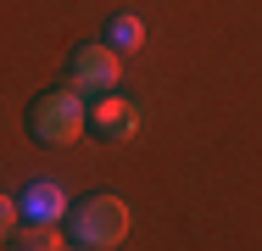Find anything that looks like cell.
Wrapping results in <instances>:
<instances>
[{
	"instance_id": "cell-1",
	"label": "cell",
	"mask_w": 262,
	"mask_h": 251,
	"mask_svg": "<svg viewBox=\"0 0 262 251\" xmlns=\"http://www.w3.org/2000/svg\"><path fill=\"white\" fill-rule=\"evenodd\" d=\"M128 229H134V212H128V201L101 190V196H84L78 206H67V240L84 251H112L128 240Z\"/></svg>"
},
{
	"instance_id": "cell-2",
	"label": "cell",
	"mask_w": 262,
	"mask_h": 251,
	"mask_svg": "<svg viewBox=\"0 0 262 251\" xmlns=\"http://www.w3.org/2000/svg\"><path fill=\"white\" fill-rule=\"evenodd\" d=\"M84 129H90V95H78L73 84L34 95V106H28V134L39 145H78Z\"/></svg>"
},
{
	"instance_id": "cell-3",
	"label": "cell",
	"mask_w": 262,
	"mask_h": 251,
	"mask_svg": "<svg viewBox=\"0 0 262 251\" xmlns=\"http://www.w3.org/2000/svg\"><path fill=\"white\" fill-rule=\"evenodd\" d=\"M67 73H73V90L78 95H106V90L123 84V50L106 45V39H90V45L73 50Z\"/></svg>"
},
{
	"instance_id": "cell-4",
	"label": "cell",
	"mask_w": 262,
	"mask_h": 251,
	"mask_svg": "<svg viewBox=\"0 0 262 251\" xmlns=\"http://www.w3.org/2000/svg\"><path fill=\"white\" fill-rule=\"evenodd\" d=\"M140 106L128 95H117V90H106V95H90V129L101 134V140H112V145H123V140H134L140 134Z\"/></svg>"
},
{
	"instance_id": "cell-5",
	"label": "cell",
	"mask_w": 262,
	"mask_h": 251,
	"mask_svg": "<svg viewBox=\"0 0 262 251\" xmlns=\"http://www.w3.org/2000/svg\"><path fill=\"white\" fill-rule=\"evenodd\" d=\"M17 206H23V218H45V223H61V218H67V190H61L56 179H34V184L17 196Z\"/></svg>"
},
{
	"instance_id": "cell-6",
	"label": "cell",
	"mask_w": 262,
	"mask_h": 251,
	"mask_svg": "<svg viewBox=\"0 0 262 251\" xmlns=\"http://www.w3.org/2000/svg\"><path fill=\"white\" fill-rule=\"evenodd\" d=\"M11 246H17V251H61V246H73V240H67V229H61V223L23 218V223H17V235H11Z\"/></svg>"
},
{
	"instance_id": "cell-7",
	"label": "cell",
	"mask_w": 262,
	"mask_h": 251,
	"mask_svg": "<svg viewBox=\"0 0 262 251\" xmlns=\"http://www.w3.org/2000/svg\"><path fill=\"white\" fill-rule=\"evenodd\" d=\"M106 45L140 50V45H145V17H140V11H117V17H112V28H106Z\"/></svg>"
},
{
	"instance_id": "cell-8",
	"label": "cell",
	"mask_w": 262,
	"mask_h": 251,
	"mask_svg": "<svg viewBox=\"0 0 262 251\" xmlns=\"http://www.w3.org/2000/svg\"><path fill=\"white\" fill-rule=\"evenodd\" d=\"M17 223H23V206H17V196H6V190H0V240H11V235H17Z\"/></svg>"
}]
</instances>
